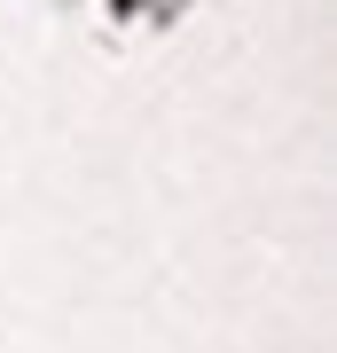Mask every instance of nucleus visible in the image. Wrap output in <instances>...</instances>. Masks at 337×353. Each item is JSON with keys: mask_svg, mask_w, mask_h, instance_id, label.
Listing matches in <instances>:
<instances>
[]
</instances>
